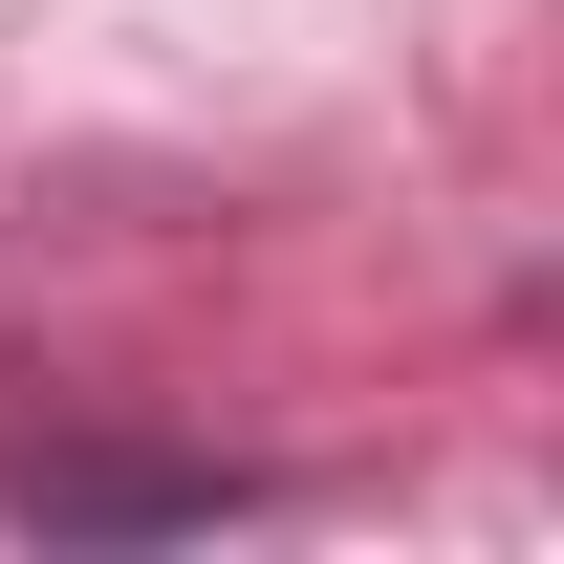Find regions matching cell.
Here are the masks:
<instances>
[{"label":"cell","mask_w":564,"mask_h":564,"mask_svg":"<svg viewBox=\"0 0 564 564\" xmlns=\"http://www.w3.org/2000/svg\"><path fill=\"white\" fill-rule=\"evenodd\" d=\"M0 521H44V543H196V521H282V478L196 456V434H22Z\"/></svg>","instance_id":"obj_1"}]
</instances>
